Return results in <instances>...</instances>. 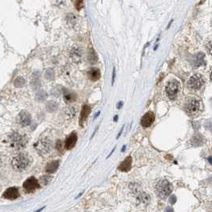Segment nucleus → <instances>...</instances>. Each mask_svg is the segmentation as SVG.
Wrapping results in <instances>:
<instances>
[{
  "label": "nucleus",
  "mask_w": 212,
  "mask_h": 212,
  "mask_svg": "<svg viewBox=\"0 0 212 212\" xmlns=\"http://www.w3.org/2000/svg\"><path fill=\"white\" fill-rule=\"evenodd\" d=\"M208 161H209V164H211V156H210L208 158Z\"/></svg>",
  "instance_id": "obj_36"
},
{
  "label": "nucleus",
  "mask_w": 212,
  "mask_h": 212,
  "mask_svg": "<svg viewBox=\"0 0 212 212\" xmlns=\"http://www.w3.org/2000/svg\"><path fill=\"white\" fill-rule=\"evenodd\" d=\"M59 167V161L58 160H54L50 162L49 164H46V172L49 174L54 173L57 170Z\"/></svg>",
  "instance_id": "obj_16"
},
{
  "label": "nucleus",
  "mask_w": 212,
  "mask_h": 212,
  "mask_svg": "<svg viewBox=\"0 0 212 212\" xmlns=\"http://www.w3.org/2000/svg\"><path fill=\"white\" fill-rule=\"evenodd\" d=\"M78 141V134L72 133L69 135L65 140V148L66 150H71Z\"/></svg>",
  "instance_id": "obj_10"
},
{
  "label": "nucleus",
  "mask_w": 212,
  "mask_h": 212,
  "mask_svg": "<svg viewBox=\"0 0 212 212\" xmlns=\"http://www.w3.org/2000/svg\"><path fill=\"white\" fill-rule=\"evenodd\" d=\"M155 115L152 112H148L143 116L140 124L144 128H149L155 121Z\"/></svg>",
  "instance_id": "obj_9"
},
{
  "label": "nucleus",
  "mask_w": 212,
  "mask_h": 212,
  "mask_svg": "<svg viewBox=\"0 0 212 212\" xmlns=\"http://www.w3.org/2000/svg\"><path fill=\"white\" fill-rule=\"evenodd\" d=\"M122 105H123V102H122V101L119 102L118 105H117V109H120V108L122 107Z\"/></svg>",
  "instance_id": "obj_31"
},
{
  "label": "nucleus",
  "mask_w": 212,
  "mask_h": 212,
  "mask_svg": "<svg viewBox=\"0 0 212 212\" xmlns=\"http://www.w3.org/2000/svg\"><path fill=\"white\" fill-rule=\"evenodd\" d=\"M47 93H46L45 91L43 90H41V91H38V92L36 93V95H35V99H36V101H44L47 98Z\"/></svg>",
  "instance_id": "obj_21"
},
{
  "label": "nucleus",
  "mask_w": 212,
  "mask_h": 212,
  "mask_svg": "<svg viewBox=\"0 0 212 212\" xmlns=\"http://www.w3.org/2000/svg\"><path fill=\"white\" fill-rule=\"evenodd\" d=\"M51 179H52L51 176H49V175H45V176H43V177H42L41 181H42V183H43V184L46 185V184H48L51 181Z\"/></svg>",
  "instance_id": "obj_27"
},
{
  "label": "nucleus",
  "mask_w": 212,
  "mask_h": 212,
  "mask_svg": "<svg viewBox=\"0 0 212 212\" xmlns=\"http://www.w3.org/2000/svg\"><path fill=\"white\" fill-rule=\"evenodd\" d=\"M125 148H126V146L124 145V147H123V148H122L121 151H124V150H125Z\"/></svg>",
  "instance_id": "obj_37"
},
{
  "label": "nucleus",
  "mask_w": 212,
  "mask_h": 212,
  "mask_svg": "<svg viewBox=\"0 0 212 212\" xmlns=\"http://www.w3.org/2000/svg\"><path fill=\"white\" fill-rule=\"evenodd\" d=\"M71 57H72V59L74 60V61H77V62L81 61V52H80V50H78V49H74V50H73L72 52H71Z\"/></svg>",
  "instance_id": "obj_20"
},
{
  "label": "nucleus",
  "mask_w": 212,
  "mask_h": 212,
  "mask_svg": "<svg viewBox=\"0 0 212 212\" xmlns=\"http://www.w3.org/2000/svg\"><path fill=\"white\" fill-rule=\"evenodd\" d=\"M123 129H124V127H122V129H120V133L118 134V136H117V137H116V139H118L119 137H120V136L121 135V133H122V131H123Z\"/></svg>",
  "instance_id": "obj_32"
},
{
  "label": "nucleus",
  "mask_w": 212,
  "mask_h": 212,
  "mask_svg": "<svg viewBox=\"0 0 212 212\" xmlns=\"http://www.w3.org/2000/svg\"><path fill=\"white\" fill-rule=\"evenodd\" d=\"M90 113H91L90 106L86 105V104H85V105L82 106V108H81V113H80V117H79V124L81 127L83 126L84 123H85V121L86 120V119L88 118V116H89V115L90 114Z\"/></svg>",
  "instance_id": "obj_12"
},
{
  "label": "nucleus",
  "mask_w": 212,
  "mask_h": 212,
  "mask_svg": "<svg viewBox=\"0 0 212 212\" xmlns=\"http://www.w3.org/2000/svg\"><path fill=\"white\" fill-rule=\"evenodd\" d=\"M84 7V0H76L75 7L78 11H81Z\"/></svg>",
  "instance_id": "obj_26"
},
{
  "label": "nucleus",
  "mask_w": 212,
  "mask_h": 212,
  "mask_svg": "<svg viewBox=\"0 0 212 212\" xmlns=\"http://www.w3.org/2000/svg\"><path fill=\"white\" fill-rule=\"evenodd\" d=\"M76 98H77V95L75 92L68 90L64 92V100L66 103H72V102L75 101Z\"/></svg>",
  "instance_id": "obj_18"
},
{
  "label": "nucleus",
  "mask_w": 212,
  "mask_h": 212,
  "mask_svg": "<svg viewBox=\"0 0 212 212\" xmlns=\"http://www.w3.org/2000/svg\"><path fill=\"white\" fill-rule=\"evenodd\" d=\"M39 187L40 186H39L38 181L34 177L28 178L23 183V187L28 192H34L36 189L39 188Z\"/></svg>",
  "instance_id": "obj_8"
},
{
  "label": "nucleus",
  "mask_w": 212,
  "mask_h": 212,
  "mask_svg": "<svg viewBox=\"0 0 212 212\" xmlns=\"http://www.w3.org/2000/svg\"><path fill=\"white\" fill-rule=\"evenodd\" d=\"M29 164H30V159L26 153H20L19 155H17L11 161V165L13 168L18 172L24 171L29 166Z\"/></svg>",
  "instance_id": "obj_1"
},
{
  "label": "nucleus",
  "mask_w": 212,
  "mask_h": 212,
  "mask_svg": "<svg viewBox=\"0 0 212 212\" xmlns=\"http://www.w3.org/2000/svg\"><path fill=\"white\" fill-rule=\"evenodd\" d=\"M117 120H118V116H114V119H113V121L116 122V121H117Z\"/></svg>",
  "instance_id": "obj_33"
},
{
  "label": "nucleus",
  "mask_w": 212,
  "mask_h": 212,
  "mask_svg": "<svg viewBox=\"0 0 212 212\" xmlns=\"http://www.w3.org/2000/svg\"><path fill=\"white\" fill-rule=\"evenodd\" d=\"M115 78H116V69L113 68V77H112V85H113V84H114Z\"/></svg>",
  "instance_id": "obj_29"
},
{
  "label": "nucleus",
  "mask_w": 212,
  "mask_h": 212,
  "mask_svg": "<svg viewBox=\"0 0 212 212\" xmlns=\"http://www.w3.org/2000/svg\"><path fill=\"white\" fill-rule=\"evenodd\" d=\"M25 83H26L25 79L23 78H22V77H18L15 80V81H14V85L17 88H22V87L24 86Z\"/></svg>",
  "instance_id": "obj_23"
},
{
  "label": "nucleus",
  "mask_w": 212,
  "mask_h": 212,
  "mask_svg": "<svg viewBox=\"0 0 212 212\" xmlns=\"http://www.w3.org/2000/svg\"><path fill=\"white\" fill-rule=\"evenodd\" d=\"M45 78H46L47 80H49V81L54 80V70H51V69H48V70L46 71V74H45Z\"/></svg>",
  "instance_id": "obj_24"
},
{
  "label": "nucleus",
  "mask_w": 212,
  "mask_h": 212,
  "mask_svg": "<svg viewBox=\"0 0 212 212\" xmlns=\"http://www.w3.org/2000/svg\"><path fill=\"white\" fill-rule=\"evenodd\" d=\"M31 122V116L26 111H22L19 115V123L21 126H28Z\"/></svg>",
  "instance_id": "obj_13"
},
{
  "label": "nucleus",
  "mask_w": 212,
  "mask_h": 212,
  "mask_svg": "<svg viewBox=\"0 0 212 212\" xmlns=\"http://www.w3.org/2000/svg\"><path fill=\"white\" fill-rule=\"evenodd\" d=\"M97 55L96 52L94 51L93 50H90L89 52V56H88V60L89 61L90 63H95L97 61Z\"/></svg>",
  "instance_id": "obj_22"
},
{
  "label": "nucleus",
  "mask_w": 212,
  "mask_h": 212,
  "mask_svg": "<svg viewBox=\"0 0 212 212\" xmlns=\"http://www.w3.org/2000/svg\"><path fill=\"white\" fill-rule=\"evenodd\" d=\"M87 76H88L89 80L96 81L97 80H99L100 78H101V71H100V70L98 68L92 67V68L89 70V71L87 72Z\"/></svg>",
  "instance_id": "obj_15"
},
{
  "label": "nucleus",
  "mask_w": 212,
  "mask_h": 212,
  "mask_svg": "<svg viewBox=\"0 0 212 212\" xmlns=\"http://www.w3.org/2000/svg\"><path fill=\"white\" fill-rule=\"evenodd\" d=\"M204 85V79L201 75L196 74L192 76L187 81V86L192 90H199Z\"/></svg>",
  "instance_id": "obj_6"
},
{
  "label": "nucleus",
  "mask_w": 212,
  "mask_h": 212,
  "mask_svg": "<svg viewBox=\"0 0 212 212\" xmlns=\"http://www.w3.org/2000/svg\"><path fill=\"white\" fill-rule=\"evenodd\" d=\"M46 110L50 112V113H53V112H55L56 110L58 108V104L57 103L54 101H49L47 103H46Z\"/></svg>",
  "instance_id": "obj_19"
},
{
  "label": "nucleus",
  "mask_w": 212,
  "mask_h": 212,
  "mask_svg": "<svg viewBox=\"0 0 212 212\" xmlns=\"http://www.w3.org/2000/svg\"><path fill=\"white\" fill-rule=\"evenodd\" d=\"M179 89H180V83L179 81L176 79H172L169 81L165 87L167 97L170 100L176 99Z\"/></svg>",
  "instance_id": "obj_2"
},
{
  "label": "nucleus",
  "mask_w": 212,
  "mask_h": 212,
  "mask_svg": "<svg viewBox=\"0 0 212 212\" xmlns=\"http://www.w3.org/2000/svg\"><path fill=\"white\" fill-rule=\"evenodd\" d=\"M39 85H40V83H39V80L38 78L34 79L31 82V86L34 87V89H36V88L39 87Z\"/></svg>",
  "instance_id": "obj_28"
},
{
  "label": "nucleus",
  "mask_w": 212,
  "mask_h": 212,
  "mask_svg": "<svg viewBox=\"0 0 212 212\" xmlns=\"http://www.w3.org/2000/svg\"><path fill=\"white\" fill-rule=\"evenodd\" d=\"M132 164H133V158L131 156L126 157L118 166V169L120 172H128L132 168Z\"/></svg>",
  "instance_id": "obj_14"
},
{
  "label": "nucleus",
  "mask_w": 212,
  "mask_h": 212,
  "mask_svg": "<svg viewBox=\"0 0 212 212\" xmlns=\"http://www.w3.org/2000/svg\"><path fill=\"white\" fill-rule=\"evenodd\" d=\"M1 165H2V160H1V159H0V168H1Z\"/></svg>",
  "instance_id": "obj_38"
},
{
  "label": "nucleus",
  "mask_w": 212,
  "mask_h": 212,
  "mask_svg": "<svg viewBox=\"0 0 212 212\" xmlns=\"http://www.w3.org/2000/svg\"><path fill=\"white\" fill-rule=\"evenodd\" d=\"M10 142L15 149L20 150L26 147L27 144V139L24 135L19 133H13L10 137Z\"/></svg>",
  "instance_id": "obj_3"
},
{
  "label": "nucleus",
  "mask_w": 212,
  "mask_h": 212,
  "mask_svg": "<svg viewBox=\"0 0 212 212\" xmlns=\"http://www.w3.org/2000/svg\"><path fill=\"white\" fill-rule=\"evenodd\" d=\"M200 106H201V102L199 99L196 97H190L185 105V109L187 113L189 114H195L199 112Z\"/></svg>",
  "instance_id": "obj_5"
},
{
  "label": "nucleus",
  "mask_w": 212,
  "mask_h": 212,
  "mask_svg": "<svg viewBox=\"0 0 212 212\" xmlns=\"http://www.w3.org/2000/svg\"><path fill=\"white\" fill-rule=\"evenodd\" d=\"M156 190L160 198L162 199H165L168 197L170 194L172 193L173 187L169 181L164 179V180L160 181V183L157 184Z\"/></svg>",
  "instance_id": "obj_4"
},
{
  "label": "nucleus",
  "mask_w": 212,
  "mask_h": 212,
  "mask_svg": "<svg viewBox=\"0 0 212 212\" xmlns=\"http://www.w3.org/2000/svg\"><path fill=\"white\" fill-rule=\"evenodd\" d=\"M175 201H176V197H175V196H171V198L169 199V202L172 204H174V203H175Z\"/></svg>",
  "instance_id": "obj_30"
},
{
  "label": "nucleus",
  "mask_w": 212,
  "mask_h": 212,
  "mask_svg": "<svg viewBox=\"0 0 212 212\" xmlns=\"http://www.w3.org/2000/svg\"><path fill=\"white\" fill-rule=\"evenodd\" d=\"M192 142L193 143L194 145H196V143H198V146L200 145L202 143V136L200 135H195L193 136L192 139Z\"/></svg>",
  "instance_id": "obj_25"
},
{
  "label": "nucleus",
  "mask_w": 212,
  "mask_h": 212,
  "mask_svg": "<svg viewBox=\"0 0 212 212\" xmlns=\"http://www.w3.org/2000/svg\"><path fill=\"white\" fill-rule=\"evenodd\" d=\"M19 197V191L16 187H9L4 192L3 198L10 200H14Z\"/></svg>",
  "instance_id": "obj_11"
},
{
  "label": "nucleus",
  "mask_w": 212,
  "mask_h": 212,
  "mask_svg": "<svg viewBox=\"0 0 212 212\" xmlns=\"http://www.w3.org/2000/svg\"><path fill=\"white\" fill-rule=\"evenodd\" d=\"M204 1H205V0H202V2H199V4H202L203 2H204Z\"/></svg>",
  "instance_id": "obj_39"
},
{
  "label": "nucleus",
  "mask_w": 212,
  "mask_h": 212,
  "mask_svg": "<svg viewBox=\"0 0 212 212\" xmlns=\"http://www.w3.org/2000/svg\"><path fill=\"white\" fill-rule=\"evenodd\" d=\"M36 149L42 155H46L50 151L52 147L51 141L48 139H41L35 144Z\"/></svg>",
  "instance_id": "obj_7"
},
{
  "label": "nucleus",
  "mask_w": 212,
  "mask_h": 212,
  "mask_svg": "<svg viewBox=\"0 0 212 212\" xmlns=\"http://www.w3.org/2000/svg\"><path fill=\"white\" fill-rule=\"evenodd\" d=\"M204 57L205 55L203 53H199V54H196L195 58L193 59V61H192V65L196 68L203 65L204 64Z\"/></svg>",
  "instance_id": "obj_17"
},
{
  "label": "nucleus",
  "mask_w": 212,
  "mask_h": 212,
  "mask_svg": "<svg viewBox=\"0 0 212 212\" xmlns=\"http://www.w3.org/2000/svg\"><path fill=\"white\" fill-rule=\"evenodd\" d=\"M100 113H101V112H98L97 113H96V115H95V116H94V118L96 119L97 117V116H99V115H100Z\"/></svg>",
  "instance_id": "obj_34"
},
{
  "label": "nucleus",
  "mask_w": 212,
  "mask_h": 212,
  "mask_svg": "<svg viewBox=\"0 0 212 212\" xmlns=\"http://www.w3.org/2000/svg\"><path fill=\"white\" fill-rule=\"evenodd\" d=\"M172 22H173V21H171V22H170V23H169V25H168V27H167V29H168V28H169L170 27V26H171V24H172Z\"/></svg>",
  "instance_id": "obj_35"
}]
</instances>
